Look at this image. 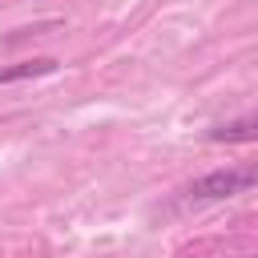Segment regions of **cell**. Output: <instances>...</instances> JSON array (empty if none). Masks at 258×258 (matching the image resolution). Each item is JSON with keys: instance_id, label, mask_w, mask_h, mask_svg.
Segmentation results:
<instances>
[{"instance_id": "7a4b0ae2", "label": "cell", "mask_w": 258, "mask_h": 258, "mask_svg": "<svg viewBox=\"0 0 258 258\" xmlns=\"http://www.w3.org/2000/svg\"><path fill=\"white\" fill-rule=\"evenodd\" d=\"M56 69L52 56H36V60H20V64H0V85L8 81H28V77H48Z\"/></svg>"}, {"instance_id": "3957f363", "label": "cell", "mask_w": 258, "mask_h": 258, "mask_svg": "<svg viewBox=\"0 0 258 258\" xmlns=\"http://www.w3.org/2000/svg\"><path fill=\"white\" fill-rule=\"evenodd\" d=\"M210 141H258V117H242V121L218 125L210 133Z\"/></svg>"}, {"instance_id": "6da1fadb", "label": "cell", "mask_w": 258, "mask_h": 258, "mask_svg": "<svg viewBox=\"0 0 258 258\" xmlns=\"http://www.w3.org/2000/svg\"><path fill=\"white\" fill-rule=\"evenodd\" d=\"M254 185H258V161H246V165H230V169H214V173L198 177L185 194L194 202H222V198L246 194Z\"/></svg>"}]
</instances>
